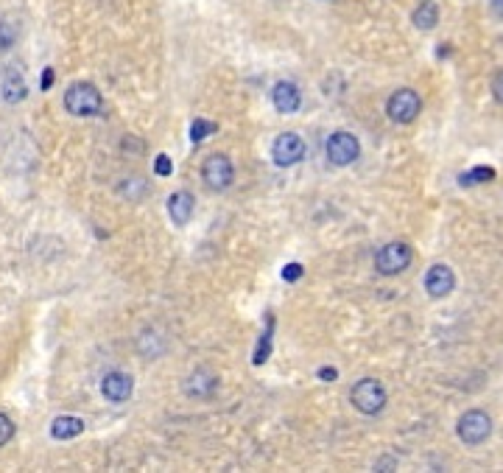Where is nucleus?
Here are the masks:
<instances>
[{
	"label": "nucleus",
	"mask_w": 503,
	"mask_h": 473,
	"mask_svg": "<svg viewBox=\"0 0 503 473\" xmlns=\"http://www.w3.org/2000/svg\"><path fill=\"white\" fill-rule=\"evenodd\" d=\"M11 437H14V423H11V417H8V414H3V412H0V448H3Z\"/></svg>",
	"instance_id": "4be33fe9"
},
{
	"label": "nucleus",
	"mask_w": 503,
	"mask_h": 473,
	"mask_svg": "<svg viewBox=\"0 0 503 473\" xmlns=\"http://www.w3.org/2000/svg\"><path fill=\"white\" fill-rule=\"evenodd\" d=\"M386 112H389V118H392L394 124H411V121H417V115L423 112V101H420V95H417L414 90L403 87V90H397V92L389 98Z\"/></svg>",
	"instance_id": "39448f33"
},
{
	"label": "nucleus",
	"mask_w": 503,
	"mask_h": 473,
	"mask_svg": "<svg viewBox=\"0 0 503 473\" xmlns=\"http://www.w3.org/2000/svg\"><path fill=\"white\" fill-rule=\"evenodd\" d=\"M453 286H456V275H453V269H450V266L436 263V266L428 269V275H425V292L431 294L433 300L447 297V294L453 292Z\"/></svg>",
	"instance_id": "1a4fd4ad"
},
{
	"label": "nucleus",
	"mask_w": 503,
	"mask_h": 473,
	"mask_svg": "<svg viewBox=\"0 0 503 473\" xmlns=\"http://www.w3.org/2000/svg\"><path fill=\"white\" fill-rule=\"evenodd\" d=\"M65 109L75 115V118H92V115H101L104 109V98H101V90L90 81H75L68 87L65 92Z\"/></svg>",
	"instance_id": "f257e3e1"
},
{
	"label": "nucleus",
	"mask_w": 503,
	"mask_h": 473,
	"mask_svg": "<svg viewBox=\"0 0 503 473\" xmlns=\"http://www.w3.org/2000/svg\"><path fill=\"white\" fill-rule=\"evenodd\" d=\"M154 174H157V176H171V174H174V162H171L168 155H159V157H157V162H154Z\"/></svg>",
	"instance_id": "5701e85b"
},
{
	"label": "nucleus",
	"mask_w": 503,
	"mask_h": 473,
	"mask_svg": "<svg viewBox=\"0 0 503 473\" xmlns=\"http://www.w3.org/2000/svg\"><path fill=\"white\" fill-rule=\"evenodd\" d=\"M299 277H302V266L299 263H288L283 269V280H288V283H296Z\"/></svg>",
	"instance_id": "b1692460"
},
{
	"label": "nucleus",
	"mask_w": 503,
	"mask_h": 473,
	"mask_svg": "<svg viewBox=\"0 0 503 473\" xmlns=\"http://www.w3.org/2000/svg\"><path fill=\"white\" fill-rule=\"evenodd\" d=\"M350 400H353V406L358 409L360 414H377L386 406V390L375 378H360L358 384L353 387V393H350Z\"/></svg>",
	"instance_id": "20e7f679"
},
{
	"label": "nucleus",
	"mask_w": 503,
	"mask_h": 473,
	"mask_svg": "<svg viewBox=\"0 0 503 473\" xmlns=\"http://www.w3.org/2000/svg\"><path fill=\"white\" fill-rule=\"evenodd\" d=\"M216 390H218V378L213 373H207V370H196V373H190L188 381H185V395H188V397H196V400L213 397Z\"/></svg>",
	"instance_id": "f8f14e48"
},
{
	"label": "nucleus",
	"mask_w": 503,
	"mask_h": 473,
	"mask_svg": "<svg viewBox=\"0 0 503 473\" xmlns=\"http://www.w3.org/2000/svg\"><path fill=\"white\" fill-rule=\"evenodd\" d=\"M492 179H495V168L478 165V168L461 174V176H459V185H461V188H470V185H481V182H492Z\"/></svg>",
	"instance_id": "f3484780"
},
{
	"label": "nucleus",
	"mask_w": 503,
	"mask_h": 473,
	"mask_svg": "<svg viewBox=\"0 0 503 473\" xmlns=\"http://www.w3.org/2000/svg\"><path fill=\"white\" fill-rule=\"evenodd\" d=\"M408 263H411V246H408L406 241L383 244V246L377 249V255H375V269H377L380 275H386V277L406 272Z\"/></svg>",
	"instance_id": "f03ea898"
},
{
	"label": "nucleus",
	"mask_w": 503,
	"mask_h": 473,
	"mask_svg": "<svg viewBox=\"0 0 503 473\" xmlns=\"http://www.w3.org/2000/svg\"><path fill=\"white\" fill-rule=\"evenodd\" d=\"M492 11H495L498 17H503V0H492Z\"/></svg>",
	"instance_id": "cd10ccee"
},
{
	"label": "nucleus",
	"mask_w": 503,
	"mask_h": 473,
	"mask_svg": "<svg viewBox=\"0 0 503 473\" xmlns=\"http://www.w3.org/2000/svg\"><path fill=\"white\" fill-rule=\"evenodd\" d=\"M202 179L210 191H226L235 179V168H232V160L226 155H210V157L202 162Z\"/></svg>",
	"instance_id": "423d86ee"
},
{
	"label": "nucleus",
	"mask_w": 503,
	"mask_h": 473,
	"mask_svg": "<svg viewBox=\"0 0 503 473\" xmlns=\"http://www.w3.org/2000/svg\"><path fill=\"white\" fill-rule=\"evenodd\" d=\"M325 152H327V160L333 165H350V162L358 160L360 143L358 138L350 135V132H333L330 140H327V146H325Z\"/></svg>",
	"instance_id": "0eeeda50"
},
{
	"label": "nucleus",
	"mask_w": 503,
	"mask_h": 473,
	"mask_svg": "<svg viewBox=\"0 0 503 473\" xmlns=\"http://www.w3.org/2000/svg\"><path fill=\"white\" fill-rule=\"evenodd\" d=\"M54 87V68H45L42 71V84H40V90H51Z\"/></svg>",
	"instance_id": "bb28decb"
},
{
	"label": "nucleus",
	"mask_w": 503,
	"mask_h": 473,
	"mask_svg": "<svg viewBox=\"0 0 503 473\" xmlns=\"http://www.w3.org/2000/svg\"><path fill=\"white\" fill-rule=\"evenodd\" d=\"M411 20H414V25H417L420 31L436 28V23H439V6H436V0H423V3L414 8Z\"/></svg>",
	"instance_id": "dca6fc26"
},
{
	"label": "nucleus",
	"mask_w": 503,
	"mask_h": 473,
	"mask_svg": "<svg viewBox=\"0 0 503 473\" xmlns=\"http://www.w3.org/2000/svg\"><path fill=\"white\" fill-rule=\"evenodd\" d=\"M456 431H459V440H461V443H467V445H481V443H487L490 434H492V417H490L487 412H481V409H470V412L461 414Z\"/></svg>",
	"instance_id": "7ed1b4c3"
},
{
	"label": "nucleus",
	"mask_w": 503,
	"mask_h": 473,
	"mask_svg": "<svg viewBox=\"0 0 503 473\" xmlns=\"http://www.w3.org/2000/svg\"><path fill=\"white\" fill-rule=\"evenodd\" d=\"M0 95H3L6 104H17V101H23V98L28 95L25 79H23V73H20L17 68H8V71L3 73V79H0Z\"/></svg>",
	"instance_id": "4468645a"
},
{
	"label": "nucleus",
	"mask_w": 503,
	"mask_h": 473,
	"mask_svg": "<svg viewBox=\"0 0 503 473\" xmlns=\"http://www.w3.org/2000/svg\"><path fill=\"white\" fill-rule=\"evenodd\" d=\"M272 104H274L277 112L291 115V112L299 109V104H302V92H299V87H296L293 81H277L274 90H272Z\"/></svg>",
	"instance_id": "9b49d317"
},
{
	"label": "nucleus",
	"mask_w": 503,
	"mask_h": 473,
	"mask_svg": "<svg viewBox=\"0 0 503 473\" xmlns=\"http://www.w3.org/2000/svg\"><path fill=\"white\" fill-rule=\"evenodd\" d=\"M14 42H17V25L8 20H0V54L11 51Z\"/></svg>",
	"instance_id": "6ab92c4d"
},
{
	"label": "nucleus",
	"mask_w": 503,
	"mask_h": 473,
	"mask_svg": "<svg viewBox=\"0 0 503 473\" xmlns=\"http://www.w3.org/2000/svg\"><path fill=\"white\" fill-rule=\"evenodd\" d=\"M492 95H495V98L503 104V71L495 76V79H492Z\"/></svg>",
	"instance_id": "393cba45"
},
{
	"label": "nucleus",
	"mask_w": 503,
	"mask_h": 473,
	"mask_svg": "<svg viewBox=\"0 0 503 473\" xmlns=\"http://www.w3.org/2000/svg\"><path fill=\"white\" fill-rule=\"evenodd\" d=\"M272 157L280 168H288V165H296L299 160L305 157V140L296 135V132H286L274 140L272 146Z\"/></svg>",
	"instance_id": "6e6552de"
},
{
	"label": "nucleus",
	"mask_w": 503,
	"mask_h": 473,
	"mask_svg": "<svg viewBox=\"0 0 503 473\" xmlns=\"http://www.w3.org/2000/svg\"><path fill=\"white\" fill-rule=\"evenodd\" d=\"M121 193H123V196H129L132 202L143 199V193H145V179H143V176H132L129 182H123V185H121Z\"/></svg>",
	"instance_id": "412c9836"
},
{
	"label": "nucleus",
	"mask_w": 503,
	"mask_h": 473,
	"mask_svg": "<svg viewBox=\"0 0 503 473\" xmlns=\"http://www.w3.org/2000/svg\"><path fill=\"white\" fill-rule=\"evenodd\" d=\"M81 431H84V420H81V417H73V414L56 417L54 426H51V434H54L56 440H73V437H78Z\"/></svg>",
	"instance_id": "2eb2a0df"
},
{
	"label": "nucleus",
	"mask_w": 503,
	"mask_h": 473,
	"mask_svg": "<svg viewBox=\"0 0 503 473\" xmlns=\"http://www.w3.org/2000/svg\"><path fill=\"white\" fill-rule=\"evenodd\" d=\"M272 328H274V316H269V328H266V333H263V339H260V345L255 350V364H263L269 359V353H272Z\"/></svg>",
	"instance_id": "aec40b11"
},
{
	"label": "nucleus",
	"mask_w": 503,
	"mask_h": 473,
	"mask_svg": "<svg viewBox=\"0 0 503 473\" xmlns=\"http://www.w3.org/2000/svg\"><path fill=\"white\" fill-rule=\"evenodd\" d=\"M193 208H196V202H193V196H190L188 191H176V193L168 196V216H171L174 224H179V227H185V224L190 222Z\"/></svg>",
	"instance_id": "ddd939ff"
},
{
	"label": "nucleus",
	"mask_w": 503,
	"mask_h": 473,
	"mask_svg": "<svg viewBox=\"0 0 503 473\" xmlns=\"http://www.w3.org/2000/svg\"><path fill=\"white\" fill-rule=\"evenodd\" d=\"M319 378H322V381H336V378H339V370H336V367H322V370H319Z\"/></svg>",
	"instance_id": "a878e982"
},
{
	"label": "nucleus",
	"mask_w": 503,
	"mask_h": 473,
	"mask_svg": "<svg viewBox=\"0 0 503 473\" xmlns=\"http://www.w3.org/2000/svg\"><path fill=\"white\" fill-rule=\"evenodd\" d=\"M218 126L213 121H202V118H196L193 124H190V140L193 143H202L205 138H210V135H216Z\"/></svg>",
	"instance_id": "a211bd4d"
},
{
	"label": "nucleus",
	"mask_w": 503,
	"mask_h": 473,
	"mask_svg": "<svg viewBox=\"0 0 503 473\" xmlns=\"http://www.w3.org/2000/svg\"><path fill=\"white\" fill-rule=\"evenodd\" d=\"M101 393H104L107 400H112V403H123V400H129L132 393H135V381H132V376H129V373L115 370V373H109V376L104 378Z\"/></svg>",
	"instance_id": "9d476101"
}]
</instances>
